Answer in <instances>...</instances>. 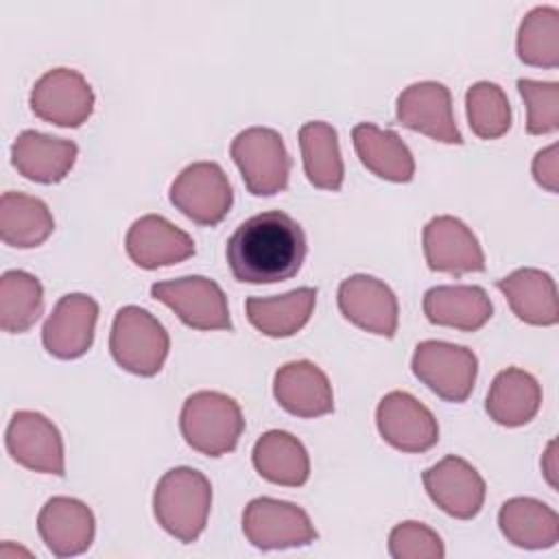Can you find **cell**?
<instances>
[{
  "label": "cell",
  "instance_id": "obj_1",
  "mask_svg": "<svg viewBox=\"0 0 559 559\" xmlns=\"http://www.w3.org/2000/svg\"><path fill=\"white\" fill-rule=\"evenodd\" d=\"M306 251L301 225L286 212L266 210L236 227L225 258L238 282L275 284L299 273Z\"/></svg>",
  "mask_w": 559,
  "mask_h": 559
},
{
  "label": "cell",
  "instance_id": "obj_2",
  "mask_svg": "<svg viewBox=\"0 0 559 559\" xmlns=\"http://www.w3.org/2000/svg\"><path fill=\"white\" fill-rule=\"evenodd\" d=\"M212 509V485L194 467H173L155 485L153 513L157 524L183 544H192L205 531Z\"/></svg>",
  "mask_w": 559,
  "mask_h": 559
},
{
  "label": "cell",
  "instance_id": "obj_3",
  "mask_svg": "<svg viewBox=\"0 0 559 559\" xmlns=\"http://www.w3.org/2000/svg\"><path fill=\"white\" fill-rule=\"evenodd\" d=\"M179 428L192 450L205 456H223L238 445L245 419L238 402L227 393L197 391L181 406Z\"/></svg>",
  "mask_w": 559,
  "mask_h": 559
},
{
  "label": "cell",
  "instance_id": "obj_4",
  "mask_svg": "<svg viewBox=\"0 0 559 559\" xmlns=\"http://www.w3.org/2000/svg\"><path fill=\"white\" fill-rule=\"evenodd\" d=\"M168 349L170 336L148 310L124 306L116 312L109 332V352L118 367L151 378L162 371Z\"/></svg>",
  "mask_w": 559,
  "mask_h": 559
},
{
  "label": "cell",
  "instance_id": "obj_5",
  "mask_svg": "<svg viewBox=\"0 0 559 559\" xmlns=\"http://www.w3.org/2000/svg\"><path fill=\"white\" fill-rule=\"evenodd\" d=\"M247 190L255 197H273L288 186L290 157L282 135L269 127L240 131L229 146Z\"/></svg>",
  "mask_w": 559,
  "mask_h": 559
},
{
  "label": "cell",
  "instance_id": "obj_6",
  "mask_svg": "<svg viewBox=\"0 0 559 559\" xmlns=\"http://www.w3.org/2000/svg\"><path fill=\"white\" fill-rule=\"evenodd\" d=\"M411 369L415 378L445 402H465L476 384L478 358L472 349L448 341L417 343Z\"/></svg>",
  "mask_w": 559,
  "mask_h": 559
},
{
  "label": "cell",
  "instance_id": "obj_7",
  "mask_svg": "<svg viewBox=\"0 0 559 559\" xmlns=\"http://www.w3.org/2000/svg\"><path fill=\"white\" fill-rule=\"evenodd\" d=\"M170 203L192 223L218 225L234 203V190L216 162H194L170 183Z\"/></svg>",
  "mask_w": 559,
  "mask_h": 559
},
{
  "label": "cell",
  "instance_id": "obj_8",
  "mask_svg": "<svg viewBox=\"0 0 559 559\" xmlns=\"http://www.w3.org/2000/svg\"><path fill=\"white\" fill-rule=\"evenodd\" d=\"M151 295L168 306L181 323L192 330H229V306L223 288L203 275H186L177 280L155 282Z\"/></svg>",
  "mask_w": 559,
  "mask_h": 559
},
{
  "label": "cell",
  "instance_id": "obj_9",
  "mask_svg": "<svg viewBox=\"0 0 559 559\" xmlns=\"http://www.w3.org/2000/svg\"><path fill=\"white\" fill-rule=\"evenodd\" d=\"M242 533L260 550L297 548L317 539L308 513L286 500L253 498L242 511Z\"/></svg>",
  "mask_w": 559,
  "mask_h": 559
},
{
  "label": "cell",
  "instance_id": "obj_10",
  "mask_svg": "<svg viewBox=\"0 0 559 559\" xmlns=\"http://www.w3.org/2000/svg\"><path fill=\"white\" fill-rule=\"evenodd\" d=\"M28 103L37 118L74 129L92 116L94 90L79 70L52 68L35 81Z\"/></svg>",
  "mask_w": 559,
  "mask_h": 559
},
{
  "label": "cell",
  "instance_id": "obj_11",
  "mask_svg": "<svg viewBox=\"0 0 559 559\" xmlns=\"http://www.w3.org/2000/svg\"><path fill=\"white\" fill-rule=\"evenodd\" d=\"M376 426L391 448L408 454L428 452L439 441L435 415L406 391H391L378 402Z\"/></svg>",
  "mask_w": 559,
  "mask_h": 559
},
{
  "label": "cell",
  "instance_id": "obj_12",
  "mask_svg": "<svg viewBox=\"0 0 559 559\" xmlns=\"http://www.w3.org/2000/svg\"><path fill=\"white\" fill-rule=\"evenodd\" d=\"M7 450L15 463L39 474H66L63 439L59 428L37 411L13 413L7 435Z\"/></svg>",
  "mask_w": 559,
  "mask_h": 559
},
{
  "label": "cell",
  "instance_id": "obj_13",
  "mask_svg": "<svg viewBox=\"0 0 559 559\" xmlns=\"http://www.w3.org/2000/svg\"><path fill=\"white\" fill-rule=\"evenodd\" d=\"M424 489L430 500L456 520H472L485 504V480L478 469L456 454H448L424 474Z\"/></svg>",
  "mask_w": 559,
  "mask_h": 559
},
{
  "label": "cell",
  "instance_id": "obj_14",
  "mask_svg": "<svg viewBox=\"0 0 559 559\" xmlns=\"http://www.w3.org/2000/svg\"><path fill=\"white\" fill-rule=\"evenodd\" d=\"M395 118L402 127L437 142L463 144L452 114V94L439 81H419L404 87L395 103Z\"/></svg>",
  "mask_w": 559,
  "mask_h": 559
},
{
  "label": "cell",
  "instance_id": "obj_15",
  "mask_svg": "<svg viewBox=\"0 0 559 559\" xmlns=\"http://www.w3.org/2000/svg\"><path fill=\"white\" fill-rule=\"evenodd\" d=\"M338 310L356 328L391 338L397 332L400 306L395 293L373 275H349L338 286Z\"/></svg>",
  "mask_w": 559,
  "mask_h": 559
},
{
  "label": "cell",
  "instance_id": "obj_16",
  "mask_svg": "<svg viewBox=\"0 0 559 559\" xmlns=\"http://www.w3.org/2000/svg\"><path fill=\"white\" fill-rule=\"evenodd\" d=\"M424 255L432 271L465 275L485 269V253L472 229L456 216L439 214L430 218L421 234Z\"/></svg>",
  "mask_w": 559,
  "mask_h": 559
},
{
  "label": "cell",
  "instance_id": "obj_17",
  "mask_svg": "<svg viewBox=\"0 0 559 559\" xmlns=\"http://www.w3.org/2000/svg\"><path fill=\"white\" fill-rule=\"evenodd\" d=\"M98 301L85 293L63 295L48 314L41 341L50 356L61 360L81 358L94 343Z\"/></svg>",
  "mask_w": 559,
  "mask_h": 559
},
{
  "label": "cell",
  "instance_id": "obj_18",
  "mask_svg": "<svg viewBox=\"0 0 559 559\" xmlns=\"http://www.w3.org/2000/svg\"><path fill=\"white\" fill-rule=\"evenodd\" d=\"M124 249L133 264L153 271L192 258L194 240L168 218L159 214H144L131 223L124 236Z\"/></svg>",
  "mask_w": 559,
  "mask_h": 559
},
{
  "label": "cell",
  "instance_id": "obj_19",
  "mask_svg": "<svg viewBox=\"0 0 559 559\" xmlns=\"http://www.w3.org/2000/svg\"><path fill=\"white\" fill-rule=\"evenodd\" d=\"M37 531L55 557H74L92 546L96 520L85 502L70 496H55L39 509Z\"/></svg>",
  "mask_w": 559,
  "mask_h": 559
},
{
  "label": "cell",
  "instance_id": "obj_20",
  "mask_svg": "<svg viewBox=\"0 0 559 559\" xmlns=\"http://www.w3.org/2000/svg\"><path fill=\"white\" fill-rule=\"evenodd\" d=\"M273 395L277 404L304 419L321 417L334 411L332 384L321 367L310 360H290L275 371Z\"/></svg>",
  "mask_w": 559,
  "mask_h": 559
},
{
  "label": "cell",
  "instance_id": "obj_21",
  "mask_svg": "<svg viewBox=\"0 0 559 559\" xmlns=\"http://www.w3.org/2000/svg\"><path fill=\"white\" fill-rule=\"evenodd\" d=\"M79 146L72 140L55 138L33 129L22 131L11 146L13 168L37 183H57L74 166Z\"/></svg>",
  "mask_w": 559,
  "mask_h": 559
},
{
  "label": "cell",
  "instance_id": "obj_22",
  "mask_svg": "<svg viewBox=\"0 0 559 559\" xmlns=\"http://www.w3.org/2000/svg\"><path fill=\"white\" fill-rule=\"evenodd\" d=\"M424 314L435 325L476 332L491 319L493 306L480 286L443 284L426 290Z\"/></svg>",
  "mask_w": 559,
  "mask_h": 559
},
{
  "label": "cell",
  "instance_id": "obj_23",
  "mask_svg": "<svg viewBox=\"0 0 559 559\" xmlns=\"http://www.w3.org/2000/svg\"><path fill=\"white\" fill-rule=\"evenodd\" d=\"M513 314L528 325H555L559 319L557 286L550 273L533 266L518 269L496 282Z\"/></svg>",
  "mask_w": 559,
  "mask_h": 559
},
{
  "label": "cell",
  "instance_id": "obj_24",
  "mask_svg": "<svg viewBox=\"0 0 559 559\" xmlns=\"http://www.w3.org/2000/svg\"><path fill=\"white\" fill-rule=\"evenodd\" d=\"M352 142L362 166L376 177L395 183H406L413 179V153L395 131L380 129L373 122H358L352 129Z\"/></svg>",
  "mask_w": 559,
  "mask_h": 559
},
{
  "label": "cell",
  "instance_id": "obj_25",
  "mask_svg": "<svg viewBox=\"0 0 559 559\" xmlns=\"http://www.w3.org/2000/svg\"><path fill=\"white\" fill-rule=\"evenodd\" d=\"M500 533L518 548L542 550L559 542V515L537 498H509L498 513Z\"/></svg>",
  "mask_w": 559,
  "mask_h": 559
},
{
  "label": "cell",
  "instance_id": "obj_26",
  "mask_svg": "<svg viewBox=\"0 0 559 559\" xmlns=\"http://www.w3.org/2000/svg\"><path fill=\"white\" fill-rule=\"evenodd\" d=\"M542 406V386L533 373L520 367L502 369L487 393V415L507 428L528 424Z\"/></svg>",
  "mask_w": 559,
  "mask_h": 559
},
{
  "label": "cell",
  "instance_id": "obj_27",
  "mask_svg": "<svg viewBox=\"0 0 559 559\" xmlns=\"http://www.w3.org/2000/svg\"><path fill=\"white\" fill-rule=\"evenodd\" d=\"M317 304V288L301 286L275 297H249L245 312L249 323L271 338H286L297 334L312 317Z\"/></svg>",
  "mask_w": 559,
  "mask_h": 559
},
{
  "label": "cell",
  "instance_id": "obj_28",
  "mask_svg": "<svg viewBox=\"0 0 559 559\" xmlns=\"http://www.w3.org/2000/svg\"><path fill=\"white\" fill-rule=\"evenodd\" d=\"M255 472L282 487H301L310 478V456L304 443L286 430L264 432L251 452Z\"/></svg>",
  "mask_w": 559,
  "mask_h": 559
},
{
  "label": "cell",
  "instance_id": "obj_29",
  "mask_svg": "<svg viewBox=\"0 0 559 559\" xmlns=\"http://www.w3.org/2000/svg\"><path fill=\"white\" fill-rule=\"evenodd\" d=\"M55 218L48 205L33 194L9 190L0 199V238L9 247L31 249L48 240Z\"/></svg>",
  "mask_w": 559,
  "mask_h": 559
},
{
  "label": "cell",
  "instance_id": "obj_30",
  "mask_svg": "<svg viewBox=\"0 0 559 559\" xmlns=\"http://www.w3.org/2000/svg\"><path fill=\"white\" fill-rule=\"evenodd\" d=\"M299 148L304 173L314 188L338 190L345 179V166L338 148L336 129L323 120H310L299 129Z\"/></svg>",
  "mask_w": 559,
  "mask_h": 559
},
{
  "label": "cell",
  "instance_id": "obj_31",
  "mask_svg": "<svg viewBox=\"0 0 559 559\" xmlns=\"http://www.w3.org/2000/svg\"><path fill=\"white\" fill-rule=\"evenodd\" d=\"M44 312L41 282L20 269L0 277V328L11 334L28 332Z\"/></svg>",
  "mask_w": 559,
  "mask_h": 559
},
{
  "label": "cell",
  "instance_id": "obj_32",
  "mask_svg": "<svg viewBox=\"0 0 559 559\" xmlns=\"http://www.w3.org/2000/svg\"><path fill=\"white\" fill-rule=\"evenodd\" d=\"M518 57L526 66H559V9L544 4L531 9L518 28Z\"/></svg>",
  "mask_w": 559,
  "mask_h": 559
},
{
  "label": "cell",
  "instance_id": "obj_33",
  "mask_svg": "<svg viewBox=\"0 0 559 559\" xmlns=\"http://www.w3.org/2000/svg\"><path fill=\"white\" fill-rule=\"evenodd\" d=\"M465 107L469 129L480 140H498L511 129V105L498 83H474L465 94Z\"/></svg>",
  "mask_w": 559,
  "mask_h": 559
},
{
  "label": "cell",
  "instance_id": "obj_34",
  "mask_svg": "<svg viewBox=\"0 0 559 559\" xmlns=\"http://www.w3.org/2000/svg\"><path fill=\"white\" fill-rule=\"evenodd\" d=\"M518 90L526 105V131L546 135L559 129V83L518 79Z\"/></svg>",
  "mask_w": 559,
  "mask_h": 559
},
{
  "label": "cell",
  "instance_id": "obj_35",
  "mask_svg": "<svg viewBox=\"0 0 559 559\" xmlns=\"http://www.w3.org/2000/svg\"><path fill=\"white\" fill-rule=\"evenodd\" d=\"M389 555L393 559H443L445 546L439 533L428 524L406 520L391 528Z\"/></svg>",
  "mask_w": 559,
  "mask_h": 559
},
{
  "label": "cell",
  "instance_id": "obj_36",
  "mask_svg": "<svg viewBox=\"0 0 559 559\" xmlns=\"http://www.w3.org/2000/svg\"><path fill=\"white\" fill-rule=\"evenodd\" d=\"M531 170H533L535 181L555 194L559 190V146L550 144V146L537 151L533 157Z\"/></svg>",
  "mask_w": 559,
  "mask_h": 559
},
{
  "label": "cell",
  "instance_id": "obj_37",
  "mask_svg": "<svg viewBox=\"0 0 559 559\" xmlns=\"http://www.w3.org/2000/svg\"><path fill=\"white\" fill-rule=\"evenodd\" d=\"M542 472L552 489H557V441L550 439L546 452L542 454Z\"/></svg>",
  "mask_w": 559,
  "mask_h": 559
}]
</instances>
